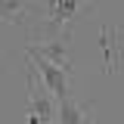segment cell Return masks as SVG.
<instances>
[{
	"label": "cell",
	"instance_id": "7a4b0ae2",
	"mask_svg": "<svg viewBox=\"0 0 124 124\" xmlns=\"http://www.w3.org/2000/svg\"><path fill=\"white\" fill-rule=\"evenodd\" d=\"M25 59L34 65V71H40V81H44L46 87H50V93H53L56 99L68 96V84H71L68 78H71V68H62V65L50 62L46 56L34 53V50H28V53H25Z\"/></svg>",
	"mask_w": 124,
	"mask_h": 124
},
{
	"label": "cell",
	"instance_id": "277c9868",
	"mask_svg": "<svg viewBox=\"0 0 124 124\" xmlns=\"http://www.w3.org/2000/svg\"><path fill=\"white\" fill-rule=\"evenodd\" d=\"M90 106H81V102H75L71 96H62V99H56V121L59 124H84L90 121Z\"/></svg>",
	"mask_w": 124,
	"mask_h": 124
},
{
	"label": "cell",
	"instance_id": "8992f818",
	"mask_svg": "<svg viewBox=\"0 0 124 124\" xmlns=\"http://www.w3.org/2000/svg\"><path fill=\"white\" fill-rule=\"evenodd\" d=\"M81 3H84V0H56V9L50 13V19H53L56 25H62V28H71V22H75L78 13H81Z\"/></svg>",
	"mask_w": 124,
	"mask_h": 124
},
{
	"label": "cell",
	"instance_id": "ba28073f",
	"mask_svg": "<svg viewBox=\"0 0 124 124\" xmlns=\"http://www.w3.org/2000/svg\"><path fill=\"white\" fill-rule=\"evenodd\" d=\"M118 34H121V37H124V22H121V25H118Z\"/></svg>",
	"mask_w": 124,
	"mask_h": 124
},
{
	"label": "cell",
	"instance_id": "3957f363",
	"mask_svg": "<svg viewBox=\"0 0 124 124\" xmlns=\"http://www.w3.org/2000/svg\"><path fill=\"white\" fill-rule=\"evenodd\" d=\"M28 50H34V53L46 56L50 62H56V65H62V68H71L68 34H62V37H40V40H37V46H34V44H28Z\"/></svg>",
	"mask_w": 124,
	"mask_h": 124
},
{
	"label": "cell",
	"instance_id": "52a82bcc",
	"mask_svg": "<svg viewBox=\"0 0 124 124\" xmlns=\"http://www.w3.org/2000/svg\"><path fill=\"white\" fill-rule=\"evenodd\" d=\"M44 9H46V16H50L53 9H56V0H44Z\"/></svg>",
	"mask_w": 124,
	"mask_h": 124
},
{
	"label": "cell",
	"instance_id": "6da1fadb",
	"mask_svg": "<svg viewBox=\"0 0 124 124\" xmlns=\"http://www.w3.org/2000/svg\"><path fill=\"white\" fill-rule=\"evenodd\" d=\"M25 84H28V121L31 124H50L56 121V96L50 93L44 81L37 84V78H34V65L28 62V71H25Z\"/></svg>",
	"mask_w": 124,
	"mask_h": 124
},
{
	"label": "cell",
	"instance_id": "5b68a950",
	"mask_svg": "<svg viewBox=\"0 0 124 124\" xmlns=\"http://www.w3.org/2000/svg\"><path fill=\"white\" fill-rule=\"evenodd\" d=\"M28 13H34V0H0V19L9 25H25Z\"/></svg>",
	"mask_w": 124,
	"mask_h": 124
}]
</instances>
